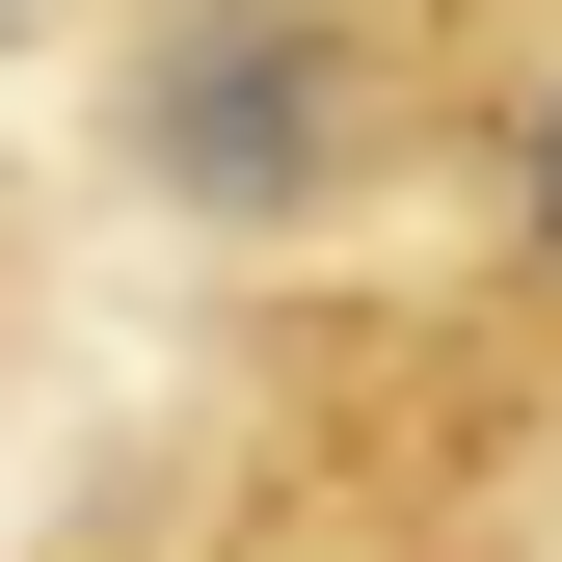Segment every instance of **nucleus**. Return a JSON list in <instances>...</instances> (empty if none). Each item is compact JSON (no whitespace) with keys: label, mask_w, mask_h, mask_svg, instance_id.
Segmentation results:
<instances>
[{"label":"nucleus","mask_w":562,"mask_h":562,"mask_svg":"<svg viewBox=\"0 0 562 562\" xmlns=\"http://www.w3.org/2000/svg\"><path fill=\"white\" fill-rule=\"evenodd\" d=\"M134 161H161L188 215H322L348 188V27L322 0H188L161 81H134Z\"/></svg>","instance_id":"f257e3e1"},{"label":"nucleus","mask_w":562,"mask_h":562,"mask_svg":"<svg viewBox=\"0 0 562 562\" xmlns=\"http://www.w3.org/2000/svg\"><path fill=\"white\" fill-rule=\"evenodd\" d=\"M509 215H536V268H562V81H536V134H509Z\"/></svg>","instance_id":"f03ea898"}]
</instances>
